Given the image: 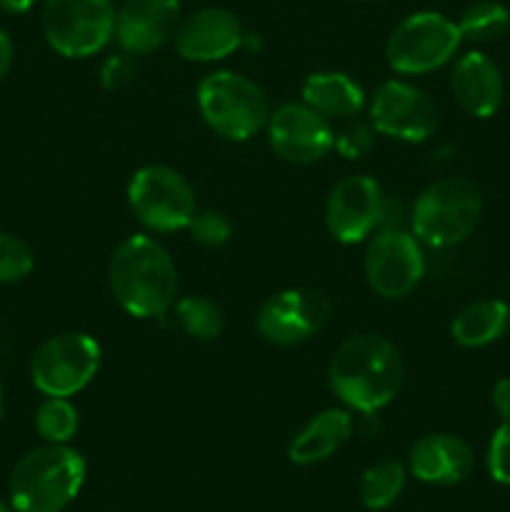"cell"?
Masks as SVG:
<instances>
[{"label":"cell","instance_id":"44dd1931","mask_svg":"<svg viewBox=\"0 0 510 512\" xmlns=\"http://www.w3.org/2000/svg\"><path fill=\"white\" fill-rule=\"evenodd\" d=\"M510 328V305L498 298L465 305L450 323V335L463 348H485L503 338Z\"/></svg>","mask_w":510,"mask_h":512},{"label":"cell","instance_id":"f546056e","mask_svg":"<svg viewBox=\"0 0 510 512\" xmlns=\"http://www.w3.org/2000/svg\"><path fill=\"white\" fill-rule=\"evenodd\" d=\"M490 405L503 423H510V378H500L490 390Z\"/></svg>","mask_w":510,"mask_h":512},{"label":"cell","instance_id":"30bf717a","mask_svg":"<svg viewBox=\"0 0 510 512\" xmlns=\"http://www.w3.org/2000/svg\"><path fill=\"white\" fill-rule=\"evenodd\" d=\"M363 273L370 290L380 298H405L425 275L423 243L403 228L375 230L363 255Z\"/></svg>","mask_w":510,"mask_h":512},{"label":"cell","instance_id":"2e32d148","mask_svg":"<svg viewBox=\"0 0 510 512\" xmlns=\"http://www.w3.org/2000/svg\"><path fill=\"white\" fill-rule=\"evenodd\" d=\"M180 0H128L115 13V35L130 55H148L163 48L180 25Z\"/></svg>","mask_w":510,"mask_h":512},{"label":"cell","instance_id":"5bb4252c","mask_svg":"<svg viewBox=\"0 0 510 512\" xmlns=\"http://www.w3.org/2000/svg\"><path fill=\"white\" fill-rule=\"evenodd\" d=\"M383 188L370 175H348L330 190L325 225L338 243H363L383 225Z\"/></svg>","mask_w":510,"mask_h":512},{"label":"cell","instance_id":"603a6c76","mask_svg":"<svg viewBox=\"0 0 510 512\" xmlns=\"http://www.w3.org/2000/svg\"><path fill=\"white\" fill-rule=\"evenodd\" d=\"M405 468L398 460H380L370 465L360 480V500L368 510H385L405 490Z\"/></svg>","mask_w":510,"mask_h":512},{"label":"cell","instance_id":"836d02e7","mask_svg":"<svg viewBox=\"0 0 510 512\" xmlns=\"http://www.w3.org/2000/svg\"><path fill=\"white\" fill-rule=\"evenodd\" d=\"M5 415V393H3V383H0V423H3Z\"/></svg>","mask_w":510,"mask_h":512},{"label":"cell","instance_id":"5b68a950","mask_svg":"<svg viewBox=\"0 0 510 512\" xmlns=\"http://www.w3.org/2000/svg\"><path fill=\"white\" fill-rule=\"evenodd\" d=\"M198 108L208 128L225 140H248L265 130L270 100L248 75L235 70H215L198 83Z\"/></svg>","mask_w":510,"mask_h":512},{"label":"cell","instance_id":"ba28073f","mask_svg":"<svg viewBox=\"0 0 510 512\" xmlns=\"http://www.w3.org/2000/svg\"><path fill=\"white\" fill-rule=\"evenodd\" d=\"M43 35L63 58H90L115 35L110 0H45Z\"/></svg>","mask_w":510,"mask_h":512},{"label":"cell","instance_id":"7a4b0ae2","mask_svg":"<svg viewBox=\"0 0 510 512\" xmlns=\"http://www.w3.org/2000/svg\"><path fill=\"white\" fill-rule=\"evenodd\" d=\"M108 283L115 300L133 318H160L175 305L178 270L153 235H130L113 250Z\"/></svg>","mask_w":510,"mask_h":512},{"label":"cell","instance_id":"4316f807","mask_svg":"<svg viewBox=\"0 0 510 512\" xmlns=\"http://www.w3.org/2000/svg\"><path fill=\"white\" fill-rule=\"evenodd\" d=\"M190 238L205 248H220L233 238V223L220 210H195L193 220L188 223Z\"/></svg>","mask_w":510,"mask_h":512},{"label":"cell","instance_id":"3957f363","mask_svg":"<svg viewBox=\"0 0 510 512\" xmlns=\"http://www.w3.org/2000/svg\"><path fill=\"white\" fill-rule=\"evenodd\" d=\"M85 483V460L68 445L45 443L15 463L8 480L15 512H63Z\"/></svg>","mask_w":510,"mask_h":512},{"label":"cell","instance_id":"7402d4cb","mask_svg":"<svg viewBox=\"0 0 510 512\" xmlns=\"http://www.w3.org/2000/svg\"><path fill=\"white\" fill-rule=\"evenodd\" d=\"M175 320L183 333L195 340H215L225 330L223 310L205 295H185L175 300Z\"/></svg>","mask_w":510,"mask_h":512},{"label":"cell","instance_id":"277c9868","mask_svg":"<svg viewBox=\"0 0 510 512\" xmlns=\"http://www.w3.org/2000/svg\"><path fill=\"white\" fill-rule=\"evenodd\" d=\"M483 215V195L465 178L430 183L410 210V233L428 248H453L475 233Z\"/></svg>","mask_w":510,"mask_h":512},{"label":"cell","instance_id":"484cf974","mask_svg":"<svg viewBox=\"0 0 510 512\" xmlns=\"http://www.w3.org/2000/svg\"><path fill=\"white\" fill-rule=\"evenodd\" d=\"M35 268V255L18 235L0 230V285H13L28 278Z\"/></svg>","mask_w":510,"mask_h":512},{"label":"cell","instance_id":"4dcf8cb0","mask_svg":"<svg viewBox=\"0 0 510 512\" xmlns=\"http://www.w3.org/2000/svg\"><path fill=\"white\" fill-rule=\"evenodd\" d=\"M120 78H130L128 63H125V60H120V58L108 60V65L103 68V83L108 85V88H118Z\"/></svg>","mask_w":510,"mask_h":512},{"label":"cell","instance_id":"d6a6232c","mask_svg":"<svg viewBox=\"0 0 510 512\" xmlns=\"http://www.w3.org/2000/svg\"><path fill=\"white\" fill-rule=\"evenodd\" d=\"M35 0H0V8L5 10V13H13V15H20V13H28L30 8H33Z\"/></svg>","mask_w":510,"mask_h":512},{"label":"cell","instance_id":"d6986e66","mask_svg":"<svg viewBox=\"0 0 510 512\" xmlns=\"http://www.w3.org/2000/svg\"><path fill=\"white\" fill-rule=\"evenodd\" d=\"M353 435V415L343 408H328L310 418L288 443V458L295 465H315L333 458Z\"/></svg>","mask_w":510,"mask_h":512},{"label":"cell","instance_id":"d590c367","mask_svg":"<svg viewBox=\"0 0 510 512\" xmlns=\"http://www.w3.org/2000/svg\"><path fill=\"white\" fill-rule=\"evenodd\" d=\"M360 3H370V0H360Z\"/></svg>","mask_w":510,"mask_h":512},{"label":"cell","instance_id":"8992f818","mask_svg":"<svg viewBox=\"0 0 510 512\" xmlns=\"http://www.w3.org/2000/svg\"><path fill=\"white\" fill-rule=\"evenodd\" d=\"M463 35L455 20L443 13L420 10L408 15L385 40V60L395 73L425 75L455 58Z\"/></svg>","mask_w":510,"mask_h":512},{"label":"cell","instance_id":"7c38bea8","mask_svg":"<svg viewBox=\"0 0 510 512\" xmlns=\"http://www.w3.org/2000/svg\"><path fill=\"white\" fill-rule=\"evenodd\" d=\"M435 100L408 80H385L370 98V125L375 133L403 143H423L438 130Z\"/></svg>","mask_w":510,"mask_h":512},{"label":"cell","instance_id":"4fadbf2b","mask_svg":"<svg viewBox=\"0 0 510 512\" xmlns=\"http://www.w3.org/2000/svg\"><path fill=\"white\" fill-rule=\"evenodd\" d=\"M265 133L273 153L293 165L318 163L335 148V130L330 120L303 100L275 108L265 125Z\"/></svg>","mask_w":510,"mask_h":512},{"label":"cell","instance_id":"e0dca14e","mask_svg":"<svg viewBox=\"0 0 510 512\" xmlns=\"http://www.w3.org/2000/svg\"><path fill=\"white\" fill-rule=\"evenodd\" d=\"M450 90L460 108L473 118H490L505 98L503 73L498 63L480 50L460 55L450 70Z\"/></svg>","mask_w":510,"mask_h":512},{"label":"cell","instance_id":"d4e9b609","mask_svg":"<svg viewBox=\"0 0 510 512\" xmlns=\"http://www.w3.org/2000/svg\"><path fill=\"white\" fill-rule=\"evenodd\" d=\"M35 433L53 445H65L75 438L80 425L78 408L70 403V398H45L35 410Z\"/></svg>","mask_w":510,"mask_h":512},{"label":"cell","instance_id":"e575fe53","mask_svg":"<svg viewBox=\"0 0 510 512\" xmlns=\"http://www.w3.org/2000/svg\"><path fill=\"white\" fill-rule=\"evenodd\" d=\"M0 512H15V510H13V505H8V503H3V500H0Z\"/></svg>","mask_w":510,"mask_h":512},{"label":"cell","instance_id":"52a82bcc","mask_svg":"<svg viewBox=\"0 0 510 512\" xmlns=\"http://www.w3.org/2000/svg\"><path fill=\"white\" fill-rule=\"evenodd\" d=\"M128 205L150 233L185 230L198 210L193 185L170 165H145L128 183Z\"/></svg>","mask_w":510,"mask_h":512},{"label":"cell","instance_id":"cb8c5ba5","mask_svg":"<svg viewBox=\"0 0 510 512\" xmlns=\"http://www.w3.org/2000/svg\"><path fill=\"white\" fill-rule=\"evenodd\" d=\"M508 25V8L495 0H478V3L468 5L458 20L460 35L468 43H493L500 35H505Z\"/></svg>","mask_w":510,"mask_h":512},{"label":"cell","instance_id":"8fae6325","mask_svg":"<svg viewBox=\"0 0 510 512\" xmlns=\"http://www.w3.org/2000/svg\"><path fill=\"white\" fill-rule=\"evenodd\" d=\"M333 315V303L313 288H288L270 295L255 315L260 338L278 348H293L318 335Z\"/></svg>","mask_w":510,"mask_h":512},{"label":"cell","instance_id":"9a60e30c","mask_svg":"<svg viewBox=\"0 0 510 512\" xmlns=\"http://www.w3.org/2000/svg\"><path fill=\"white\" fill-rule=\"evenodd\" d=\"M175 50L190 63H215L243 45L245 30L238 15L228 8H200L180 20L173 35Z\"/></svg>","mask_w":510,"mask_h":512},{"label":"cell","instance_id":"9c48e42d","mask_svg":"<svg viewBox=\"0 0 510 512\" xmlns=\"http://www.w3.org/2000/svg\"><path fill=\"white\" fill-rule=\"evenodd\" d=\"M100 345L88 333H60L30 358V380L45 398H70L93 383L100 370Z\"/></svg>","mask_w":510,"mask_h":512},{"label":"cell","instance_id":"1f68e13d","mask_svg":"<svg viewBox=\"0 0 510 512\" xmlns=\"http://www.w3.org/2000/svg\"><path fill=\"white\" fill-rule=\"evenodd\" d=\"M10 65H13V43H10L8 33L0 28V80L8 75Z\"/></svg>","mask_w":510,"mask_h":512},{"label":"cell","instance_id":"6da1fadb","mask_svg":"<svg viewBox=\"0 0 510 512\" xmlns=\"http://www.w3.org/2000/svg\"><path fill=\"white\" fill-rule=\"evenodd\" d=\"M405 365L388 338L360 333L340 343L328 368L330 390L340 403L358 413H375L398 398Z\"/></svg>","mask_w":510,"mask_h":512},{"label":"cell","instance_id":"ac0fdd59","mask_svg":"<svg viewBox=\"0 0 510 512\" xmlns=\"http://www.w3.org/2000/svg\"><path fill=\"white\" fill-rule=\"evenodd\" d=\"M408 468L420 483L458 485L475 468L473 448L450 433H428L415 440L408 455Z\"/></svg>","mask_w":510,"mask_h":512},{"label":"cell","instance_id":"f1b7e54d","mask_svg":"<svg viewBox=\"0 0 510 512\" xmlns=\"http://www.w3.org/2000/svg\"><path fill=\"white\" fill-rule=\"evenodd\" d=\"M485 463L495 483L510 485V423H500V428L493 433Z\"/></svg>","mask_w":510,"mask_h":512},{"label":"cell","instance_id":"ffe728a7","mask_svg":"<svg viewBox=\"0 0 510 512\" xmlns=\"http://www.w3.org/2000/svg\"><path fill=\"white\" fill-rule=\"evenodd\" d=\"M303 103L328 120H350L365 108V90L348 73L320 70L305 78Z\"/></svg>","mask_w":510,"mask_h":512},{"label":"cell","instance_id":"83f0119b","mask_svg":"<svg viewBox=\"0 0 510 512\" xmlns=\"http://www.w3.org/2000/svg\"><path fill=\"white\" fill-rule=\"evenodd\" d=\"M375 145V128L370 123H360V120H350L343 128L335 133V150L343 158L358 160L373 150Z\"/></svg>","mask_w":510,"mask_h":512}]
</instances>
